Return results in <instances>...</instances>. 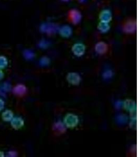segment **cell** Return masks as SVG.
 <instances>
[{
	"label": "cell",
	"instance_id": "6da1fadb",
	"mask_svg": "<svg viewBox=\"0 0 140 157\" xmlns=\"http://www.w3.org/2000/svg\"><path fill=\"white\" fill-rule=\"evenodd\" d=\"M64 122L67 127L72 128L78 125L79 120L77 116L69 113L65 116L64 119Z\"/></svg>",
	"mask_w": 140,
	"mask_h": 157
},
{
	"label": "cell",
	"instance_id": "7a4b0ae2",
	"mask_svg": "<svg viewBox=\"0 0 140 157\" xmlns=\"http://www.w3.org/2000/svg\"><path fill=\"white\" fill-rule=\"evenodd\" d=\"M59 26L57 24L52 23L42 24L40 27V30L41 32L49 34L57 32L58 30H59Z\"/></svg>",
	"mask_w": 140,
	"mask_h": 157
},
{
	"label": "cell",
	"instance_id": "3957f363",
	"mask_svg": "<svg viewBox=\"0 0 140 157\" xmlns=\"http://www.w3.org/2000/svg\"><path fill=\"white\" fill-rule=\"evenodd\" d=\"M80 77L79 74L75 72H70L67 75V81L74 86H77L80 83Z\"/></svg>",
	"mask_w": 140,
	"mask_h": 157
},
{
	"label": "cell",
	"instance_id": "277c9868",
	"mask_svg": "<svg viewBox=\"0 0 140 157\" xmlns=\"http://www.w3.org/2000/svg\"><path fill=\"white\" fill-rule=\"evenodd\" d=\"M85 50L86 47L81 43L75 44L72 47V52H73L75 55L78 57L83 56L85 52Z\"/></svg>",
	"mask_w": 140,
	"mask_h": 157
},
{
	"label": "cell",
	"instance_id": "5b68a950",
	"mask_svg": "<svg viewBox=\"0 0 140 157\" xmlns=\"http://www.w3.org/2000/svg\"><path fill=\"white\" fill-rule=\"evenodd\" d=\"M123 30L126 33H133L137 30V21H127L123 26Z\"/></svg>",
	"mask_w": 140,
	"mask_h": 157
},
{
	"label": "cell",
	"instance_id": "8992f818",
	"mask_svg": "<svg viewBox=\"0 0 140 157\" xmlns=\"http://www.w3.org/2000/svg\"><path fill=\"white\" fill-rule=\"evenodd\" d=\"M69 15L72 23L75 24L79 23L82 18V16H81L80 12L76 9L70 10Z\"/></svg>",
	"mask_w": 140,
	"mask_h": 157
},
{
	"label": "cell",
	"instance_id": "52a82bcc",
	"mask_svg": "<svg viewBox=\"0 0 140 157\" xmlns=\"http://www.w3.org/2000/svg\"><path fill=\"white\" fill-rule=\"evenodd\" d=\"M99 18L101 21L109 23L112 20L111 12L109 10H104L100 13Z\"/></svg>",
	"mask_w": 140,
	"mask_h": 157
},
{
	"label": "cell",
	"instance_id": "ba28073f",
	"mask_svg": "<svg viewBox=\"0 0 140 157\" xmlns=\"http://www.w3.org/2000/svg\"><path fill=\"white\" fill-rule=\"evenodd\" d=\"M123 107L126 110L130 111V113L137 111V104L133 100H126L123 103Z\"/></svg>",
	"mask_w": 140,
	"mask_h": 157
},
{
	"label": "cell",
	"instance_id": "9c48e42d",
	"mask_svg": "<svg viewBox=\"0 0 140 157\" xmlns=\"http://www.w3.org/2000/svg\"><path fill=\"white\" fill-rule=\"evenodd\" d=\"M24 124V121L22 118H13L12 120H11V125L13 128L16 130L22 128Z\"/></svg>",
	"mask_w": 140,
	"mask_h": 157
},
{
	"label": "cell",
	"instance_id": "30bf717a",
	"mask_svg": "<svg viewBox=\"0 0 140 157\" xmlns=\"http://www.w3.org/2000/svg\"><path fill=\"white\" fill-rule=\"evenodd\" d=\"M59 32L63 37L68 38L72 35V29L68 25H64L59 29Z\"/></svg>",
	"mask_w": 140,
	"mask_h": 157
},
{
	"label": "cell",
	"instance_id": "8fae6325",
	"mask_svg": "<svg viewBox=\"0 0 140 157\" xmlns=\"http://www.w3.org/2000/svg\"><path fill=\"white\" fill-rule=\"evenodd\" d=\"M95 50L97 53L99 54H103L106 53L108 50V45L106 43L100 41L97 43L95 47Z\"/></svg>",
	"mask_w": 140,
	"mask_h": 157
},
{
	"label": "cell",
	"instance_id": "7c38bea8",
	"mask_svg": "<svg viewBox=\"0 0 140 157\" xmlns=\"http://www.w3.org/2000/svg\"><path fill=\"white\" fill-rule=\"evenodd\" d=\"M26 92V88L23 84H18L13 89V93L18 95H23Z\"/></svg>",
	"mask_w": 140,
	"mask_h": 157
},
{
	"label": "cell",
	"instance_id": "4fadbf2b",
	"mask_svg": "<svg viewBox=\"0 0 140 157\" xmlns=\"http://www.w3.org/2000/svg\"><path fill=\"white\" fill-rule=\"evenodd\" d=\"M2 119L6 121H11L13 118V114L10 110H6L2 115Z\"/></svg>",
	"mask_w": 140,
	"mask_h": 157
},
{
	"label": "cell",
	"instance_id": "5bb4252c",
	"mask_svg": "<svg viewBox=\"0 0 140 157\" xmlns=\"http://www.w3.org/2000/svg\"><path fill=\"white\" fill-rule=\"evenodd\" d=\"M98 29L101 31L102 33H106L109 30L110 26L109 23H104L103 21H100L99 23L98 26Z\"/></svg>",
	"mask_w": 140,
	"mask_h": 157
},
{
	"label": "cell",
	"instance_id": "9a60e30c",
	"mask_svg": "<svg viewBox=\"0 0 140 157\" xmlns=\"http://www.w3.org/2000/svg\"><path fill=\"white\" fill-rule=\"evenodd\" d=\"M54 130H56L57 132H66V128L65 125H64L61 122H58L54 125L53 127Z\"/></svg>",
	"mask_w": 140,
	"mask_h": 157
},
{
	"label": "cell",
	"instance_id": "2e32d148",
	"mask_svg": "<svg viewBox=\"0 0 140 157\" xmlns=\"http://www.w3.org/2000/svg\"><path fill=\"white\" fill-rule=\"evenodd\" d=\"M24 57L27 60H31L33 59L35 57V54L32 50H25L23 52Z\"/></svg>",
	"mask_w": 140,
	"mask_h": 157
},
{
	"label": "cell",
	"instance_id": "e0dca14e",
	"mask_svg": "<svg viewBox=\"0 0 140 157\" xmlns=\"http://www.w3.org/2000/svg\"><path fill=\"white\" fill-rule=\"evenodd\" d=\"M128 121V117L125 115H120L117 117V121L120 124H124Z\"/></svg>",
	"mask_w": 140,
	"mask_h": 157
},
{
	"label": "cell",
	"instance_id": "ac0fdd59",
	"mask_svg": "<svg viewBox=\"0 0 140 157\" xmlns=\"http://www.w3.org/2000/svg\"><path fill=\"white\" fill-rule=\"evenodd\" d=\"M8 64L7 60L4 56H0V69L6 68Z\"/></svg>",
	"mask_w": 140,
	"mask_h": 157
},
{
	"label": "cell",
	"instance_id": "d6986e66",
	"mask_svg": "<svg viewBox=\"0 0 140 157\" xmlns=\"http://www.w3.org/2000/svg\"><path fill=\"white\" fill-rule=\"evenodd\" d=\"M50 63V59L49 58L44 57L41 58V59L40 61V64L41 66H46L49 65Z\"/></svg>",
	"mask_w": 140,
	"mask_h": 157
},
{
	"label": "cell",
	"instance_id": "ffe728a7",
	"mask_svg": "<svg viewBox=\"0 0 140 157\" xmlns=\"http://www.w3.org/2000/svg\"><path fill=\"white\" fill-rule=\"evenodd\" d=\"M49 43L45 40H42L39 43V47L41 48H47L49 47Z\"/></svg>",
	"mask_w": 140,
	"mask_h": 157
},
{
	"label": "cell",
	"instance_id": "44dd1931",
	"mask_svg": "<svg viewBox=\"0 0 140 157\" xmlns=\"http://www.w3.org/2000/svg\"><path fill=\"white\" fill-rule=\"evenodd\" d=\"M132 120V121L130 124V127L131 129L135 130V129H137V119Z\"/></svg>",
	"mask_w": 140,
	"mask_h": 157
},
{
	"label": "cell",
	"instance_id": "7402d4cb",
	"mask_svg": "<svg viewBox=\"0 0 140 157\" xmlns=\"http://www.w3.org/2000/svg\"><path fill=\"white\" fill-rule=\"evenodd\" d=\"M112 75V73L111 71H107L103 73V77L104 78H111Z\"/></svg>",
	"mask_w": 140,
	"mask_h": 157
},
{
	"label": "cell",
	"instance_id": "603a6c76",
	"mask_svg": "<svg viewBox=\"0 0 140 157\" xmlns=\"http://www.w3.org/2000/svg\"><path fill=\"white\" fill-rule=\"evenodd\" d=\"M4 107V102L0 98V112L2 111V109Z\"/></svg>",
	"mask_w": 140,
	"mask_h": 157
},
{
	"label": "cell",
	"instance_id": "cb8c5ba5",
	"mask_svg": "<svg viewBox=\"0 0 140 157\" xmlns=\"http://www.w3.org/2000/svg\"><path fill=\"white\" fill-rule=\"evenodd\" d=\"M9 154L10 155L11 157H14V156H16V155H17V154L14 151L10 152Z\"/></svg>",
	"mask_w": 140,
	"mask_h": 157
},
{
	"label": "cell",
	"instance_id": "d4e9b609",
	"mask_svg": "<svg viewBox=\"0 0 140 157\" xmlns=\"http://www.w3.org/2000/svg\"><path fill=\"white\" fill-rule=\"evenodd\" d=\"M4 77V73L3 72L0 70V80L3 78Z\"/></svg>",
	"mask_w": 140,
	"mask_h": 157
},
{
	"label": "cell",
	"instance_id": "484cf974",
	"mask_svg": "<svg viewBox=\"0 0 140 157\" xmlns=\"http://www.w3.org/2000/svg\"><path fill=\"white\" fill-rule=\"evenodd\" d=\"M79 1H80V2H84V1H86V0H79Z\"/></svg>",
	"mask_w": 140,
	"mask_h": 157
},
{
	"label": "cell",
	"instance_id": "4316f807",
	"mask_svg": "<svg viewBox=\"0 0 140 157\" xmlns=\"http://www.w3.org/2000/svg\"><path fill=\"white\" fill-rule=\"evenodd\" d=\"M63 1H64V2H67V1H68L69 0H62Z\"/></svg>",
	"mask_w": 140,
	"mask_h": 157
},
{
	"label": "cell",
	"instance_id": "83f0119b",
	"mask_svg": "<svg viewBox=\"0 0 140 157\" xmlns=\"http://www.w3.org/2000/svg\"><path fill=\"white\" fill-rule=\"evenodd\" d=\"M3 155V153H2V152H0V157L2 156V155Z\"/></svg>",
	"mask_w": 140,
	"mask_h": 157
}]
</instances>
